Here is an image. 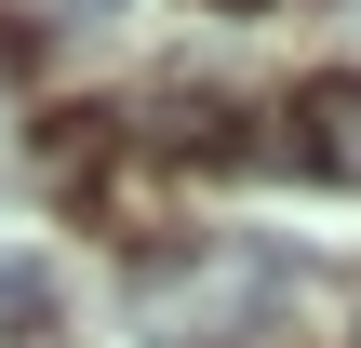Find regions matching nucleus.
I'll use <instances>...</instances> for the list:
<instances>
[{
  "instance_id": "obj_1",
  "label": "nucleus",
  "mask_w": 361,
  "mask_h": 348,
  "mask_svg": "<svg viewBox=\"0 0 361 348\" xmlns=\"http://www.w3.org/2000/svg\"><path fill=\"white\" fill-rule=\"evenodd\" d=\"M281 161H295V174H335V188H361V67L308 80V94L281 107Z\"/></svg>"
},
{
  "instance_id": "obj_2",
  "label": "nucleus",
  "mask_w": 361,
  "mask_h": 348,
  "mask_svg": "<svg viewBox=\"0 0 361 348\" xmlns=\"http://www.w3.org/2000/svg\"><path fill=\"white\" fill-rule=\"evenodd\" d=\"M0 322H40V268L27 255H0Z\"/></svg>"
},
{
  "instance_id": "obj_3",
  "label": "nucleus",
  "mask_w": 361,
  "mask_h": 348,
  "mask_svg": "<svg viewBox=\"0 0 361 348\" xmlns=\"http://www.w3.org/2000/svg\"><path fill=\"white\" fill-rule=\"evenodd\" d=\"M54 13H67V27H107V13H121V0H54Z\"/></svg>"
},
{
  "instance_id": "obj_4",
  "label": "nucleus",
  "mask_w": 361,
  "mask_h": 348,
  "mask_svg": "<svg viewBox=\"0 0 361 348\" xmlns=\"http://www.w3.org/2000/svg\"><path fill=\"white\" fill-rule=\"evenodd\" d=\"M214 13H255V0H214Z\"/></svg>"
}]
</instances>
